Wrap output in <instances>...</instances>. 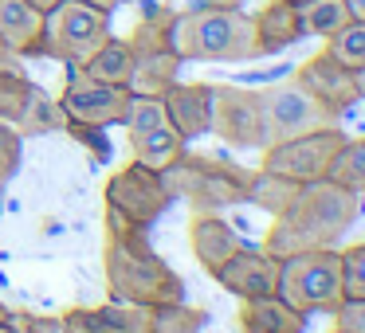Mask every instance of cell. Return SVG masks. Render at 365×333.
<instances>
[{
    "label": "cell",
    "mask_w": 365,
    "mask_h": 333,
    "mask_svg": "<svg viewBox=\"0 0 365 333\" xmlns=\"http://www.w3.org/2000/svg\"><path fill=\"white\" fill-rule=\"evenodd\" d=\"M357 212H361V196L349 192L346 184L330 181V176L299 184L294 200L263 231V251L275 255V259H287V255L334 247L349 231Z\"/></svg>",
    "instance_id": "cell-1"
},
{
    "label": "cell",
    "mask_w": 365,
    "mask_h": 333,
    "mask_svg": "<svg viewBox=\"0 0 365 333\" xmlns=\"http://www.w3.org/2000/svg\"><path fill=\"white\" fill-rule=\"evenodd\" d=\"M106 298L126 306H161L185 302V282L150 243V228L106 220V251H103Z\"/></svg>",
    "instance_id": "cell-2"
},
{
    "label": "cell",
    "mask_w": 365,
    "mask_h": 333,
    "mask_svg": "<svg viewBox=\"0 0 365 333\" xmlns=\"http://www.w3.org/2000/svg\"><path fill=\"white\" fill-rule=\"evenodd\" d=\"M173 51L181 63H244L255 59V24L244 9L197 4L189 12H177Z\"/></svg>",
    "instance_id": "cell-3"
},
{
    "label": "cell",
    "mask_w": 365,
    "mask_h": 333,
    "mask_svg": "<svg viewBox=\"0 0 365 333\" xmlns=\"http://www.w3.org/2000/svg\"><path fill=\"white\" fill-rule=\"evenodd\" d=\"M255 169H244L228 157H212V153H189L177 161L173 169L161 173L165 192L173 200H189L192 216L197 212H220L232 204H247V184H252Z\"/></svg>",
    "instance_id": "cell-4"
},
{
    "label": "cell",
    "mask_w": 365,
    "mask_h": 333,
    "mask_svg": "<svg viewBox=\"0 0 365 333\" xmlns=\"http://www.w3.org/2000/svg\"><path fill=\"white\" fill-rule=\"evenodd\" d=\"M275 294L291 302L299 314H334L341 306V255L338 247L302 251L279 259V286Z\"/></svg>",
    "instance_id": "cell-5"
},
{
    "label": "cell",
    "mask_w": 365,
    "mask_h": 333,
    "mask_svg": "<svg viewBox=\"0 0 365 333\" xmlns=\"http://www.w3.org/2000/svg\"><path fill=\"white\" fill-rule=\"evenodd\" d=\"M103 40H110V12L83 4V0H63L43 16L40 56L79 67L91 59L95 48H103Z\"/></svg>",
    "instance_id": "cell-6"
},
{
    "label": "cell",
    "mask_w": 365,
    "mask_h": 333,
    "mask_svg": "<svg viewBox=\"0 0 365 333\" xmlns=\"http://www.w3.org/2000/svg\"><path fill=\"white\" fill-rule=\"evenodd\" d=\"M346 130L338 126H322V130H310V134L299 137H287V142L275 145H263V161L259 169L263 173H279L294 184H310V181H322L330 176V165L338 157L341 142H346Z\"/></svg>",
    "instance_id": "cell-7"
},
{
    "label": "cell",
    "mask_w": 365,
    "mask_h": 333,
    "mask_svg": "<svg viewBox=\"0 0 365 333\" xmlns=\"http://www.w3.org/2000/svg\"><path fill=\"white\" fill-rule=\"evenodd\" d=\"M173 196L165 192L161 173L130 161L126 169L106 181V220L110 223H134V228H153L165 216Z\"/></svg>",
    "instance_id": "cell-8"
},
{
    "label": "cell",
    "mask_w": 365,
    "mask_h": 333,
    "mask_svg": "<svg viewBox=\"0 0 365 333\" xmlns=\"http://www.w3.org/2000/svg\"><path fill=\"white\" fill-rule=\"evenodd\" d=\"M259 114H263V145L287 142V137L310 134V130H322V126H338V114H330L318 98H310L294 79L263 87Z\"/></svg>",
    "instance_id": "cell-9"
},
{
    "label": "cell",
    "mask_w": 365,
    "mask_h": 333,
    "mask_svg": "<svg viewBox=\"0 0 365 333\" xmlns=\"http://www.w3.org/2000/svg\"><path fill=\"white\" fill-rule=\"evenodd\" d=\"M208 134H216L232 149H263V114H259V90L224 83L212 87L208 102Z\"/></svg>",
    "instance_id": "cell-10"
},
{
    "label": "cell",
    "mask_w": 365,
    "mask_h": 333,
    "mask_svg": "<svg viewBox=\"0 0 365 333\" xmlns=\"http://www.w3.org/2000/svg\"><path fill=\"white\" fill-rule=\"evenodd\" d=\"M130 90L114 87V83H98L87 79L79 67H67V87L63 95L56 98L59 110H63L67 126H118L122 122V106H126Z\"/></svg>",
    "instance_id": "cell-11"
},
{
    "label": "cell",
    "mask_w": 365,
    "mask_h": 333,
    "mask_svg": "<svg viewBox=\"0 0 365 333\" xmlns=\"http://www.w3.org/2000/svg\"><path fill=\"white\" fill-rule=\"evenodd\" d=\"M291 79L299 83L310 98H318L330 114H338V118L346 110H354V102L361 98L357 95V75L346 71V67H341L338 59H330L326 51H318V56H310L307 63H299Z\"/></svg>",
    "instance_id": "cell-12"
},
{
    "label": "cell",
    "mask_w": 365,
    "mask_h": 333,
    "mask_svg": "<svg viewBox=\"0 0 365 333\" xmlns=\"http://www.w3.org/2000/svg\"><path fill=\"white\" fill-rule=\"evenodd\" d=\"M212 278L224 286L228 294L244 298H263V294H275L279 286V259L267 255L263 247H240L232 259H224L220 267L212 270Z\"/></svg>",
    "instance_id": "cell-13"
},
{
    "label": "cell",
    "mask_w": 365,
    "mask_h": 333,
    "mask_svg": "<svg viewBox=\"0 0 365 333\" xmlns=\"http://www.w3.org/2000/svg\"><path fill=\"white\" fill-rule=\"evenodd\" d=\"M165 114L169 126L185 137V142H200L208 134V102H212V87L208 83H169L165 95Z\"/></svg>",
    "instance_id": "cell-14"
},
{
    "label": "cell",
    "mask_w": 365,
    "mask_h": 333,
    "mask_svg": "<svg viewBox=\"0 0 365 333\" xmlns=\"http://www.w3.org/2000/svg\"><path fill=\"white\" fill-rule=\"evenodd\" d=\"M252 24H255V56H279L307 36L294 0H267L259 16H252Z\"/></svg>",
    "instance_id": "cell-15"
},
{
    "label": "cell",
    "mask_w": 365,
    "mask_h": 333,
    "mask_svg": "<svg viewBox=\"0 0 365 333\" xmlns=\"http://www.w3.org/2000/svg\"><path fill=\"white\" fill-rule=\"evenodd\" d=\"M63 333H142L145 310L126 302H103V306H75L63 317Z\"/></svg>",
    "instance_id": "cell-16"
},
{
    "label": "cell",
    "mask_w": 365,
    "mask_h": 333,
    "mask_svg": "<svg viewBox=\"0 0 365 333\" xmlns=\"http://www.w3.org/2000/svg\"><path fill=\"white\" fill-rule=\"evenodd\" d=\"M189 243H192L197 263L212 275L224 259H232V255L244 247V239H240V231L232 228L228 220H220L216 212H197L189 223Z\"/></svg>",
    "instance_id": "cell-17"
},
{
    "label": "cell",
    "mask_w": 365,
    "mask_h": 333,
    "mask_svg": "<svg viewBox=\"0 0 365 333\" xmlns=\"http://www.w3.org/2000/svg\"><path fill=\"white\" fill-rule=\"evenodd\" d=\"M43 40V12H36L28 0H0V51L12 56H40Z\"/></svg>",
    "instance_id": "cell-18"
},
{
    "label": "cell",
    "mask_w": 365,
    "mask_h": 333,
    "mask_svg": "<svg viewBox=\"0 0 365 333\" xmlns=\"http://www.w3.org/2000/svg\"><path fill=\"white\" fill-rule=\"evenodd\" d=\"M240 329L244 333H307V314L283 302L279 294L240 302Z\"/></svg>",
    "instance_id": "cell-19"
},
{
    "label": "cell",
    "mask_w": 365,
    "mask_h": 333,
    "mask_svg": "<svg viewBox=\"0 0 365 333\" xmlns=\"http://www.w3.org/2000/svg\"><path fill=\"white\" fill-rule=\"evenodd\" d=\"M138 20L130 28L126 43L134 56H145V51H173V20L177 9H169L165 0H142L138 4Z\"/></svg>",
    "instance_id": "cell-20"
},
{
    "label": "cell",
    "mask_w": 365,
    "mask_h": 333,
    "mask_svg": "<svg viewBox=\"0 0 365 333\" xmlns=\"http://www.w3.org/2000/svg\"><path fill=\"white\" fill-rule=\"evenodd\" d=\"M181 71V56L177 51H145V56H134V67H130L126 90L130 95H165V87L177 79Z\"/></svg>",
    "instance_id": "cell-21"
},
{
    "label": "cell",
    "mask_w": 365,
    "mask_h": 333,
    "mask_svg": "<svg viewBox=\"0 0 365 333\" xmlns=\"http://www.w3.org/2000/svg\"><path fill=\"white\" fill-rule=\"evenodd\" d=\"M12 130L20 137H43V134H56V130H67V122H63V110H59L56 98H48V90L40 83H32V90H28Z\"/></svg>",
    "instance_id": "cell-22"
},
{
    "label": "cell",
    "mask_w": 365,
    "mask_h": 333,
    "mask_svg": "<svg viewBox=\"0 0 365 333\" xmlns=\"http://www.w3.org/2000/svg\"><path fill=\"white\" fill-rule=\"evenodd\" d=\"M130 67H134V51H130V43H126V40H118V36H110V40H103V48L91 51L87 63H79V71L87 75V79L114 83V87H126Z\"/></svg>",
    "instance_id": "cell-23"
},
{
    "label": "cell",
    "mask_w": 365,
    "mask_h": 333,
    "mask_svg": "<svg viewBox=\"0 0 365 333\" xmlns=\"http://www.w3.org/2000/svg\"><path fill=\"white\" fill-rule=\"evenodd\" d=\"M185 149H189V142H185L173 126H161V130H153V134L134 137V161L145 169H153V173L173 169L177 161L185 157Z\"/></svg>",
    "instance_id": "cell-24"
},
{
    "label": "cell",
    "mask_w": 365,
    "mask_h": 333,
    "mask_svg": "<svg viewBox=\"0 0 365 333\" xmlns=\"http://www.w3.org/2000/svg\"><path fill=\"white\" fill-rule=\"evenodd\" d=\"M205 317V310L189 306V302H161V306L145 310L142 333H200Z\"/></svg>",
    "instance_id": "cell-25"
},
{
    "label": "cell",
    "mask_w": 365,
    "mask_h": 333,
    "mask_svg": "<svg viewBox=\"0 0 365 333\" xmlns=\"http://www.w3.org/2000/svg\"><path fill=\"white\" fill-rule=\"evenodd\" d=\"M28 90H32V79H28L20 56L12 51H0V122H16L20 106H24Z\"/></svg>",
    "instance_id": "cell-26"
},
{
    "label": "cell",
    "mask_w": 365,
    "mask_h": 333,
    "mask_svg": "<svg viewBox=\"0 0 365 333\" xmlns=\"http://www.w3.org/2000/svg\"><path fill=\"white\" fill-rule=\"evenodd\" d=\"M122 130L130 134V142L142 134H153V130L169 126V114H165V102L158 95H130L126 106H122Z\"/></svg>",
    "instance_id": "cell-27"
},
{
    "label": "cell",
    "mask_w": 365,
    "mask_h": 333,
    "mask_svg": "<svg viewBox=\"0 0 365 333\" xmlns=\"http://www.w3.org/2000/svg\"><path fill=\"white\" fill-rule=\"evenodd\" d=\"M294 192H299V184H294V181H287V176H279V173H263V169H255L252 184H247V204L263 208V212H271V216H279L294 200Z\"/></svg>",
    "instance_id": "cell-28"
},
{
    "label": "cell",
    "mask_w": 365,
    "mask_h": 333,
    "mask_svg": "<svg viewBox=\"0 0 365 333\" xmlns=\"http://www.w3.org/2000/svg\"><path fill=\"white\" fill-rule=\"evenodd\" d=\"M299 16H302V32H307V36H318V40H330L338 28L349 24L346 0H302V4H299Z\"/></svg>",
    "instance_id": "cell-29"
},
{
    "label": "cell",
    "mask_w": 365,
    "mask_h": 333,
    "mask_svg": "<svg viewBox=\"0 0 365 333\" xmlns=\"http://www.w3.org/2000/svg\"><path fill=\"white\" fill-rule=\"evenodd\" d=\"M330 181L346 184L349 192L365 196V134L361 137H346L330 165Z\"/></svg>",
    "instance_id": "cell-30"
},
{
    "label": "cell",
    "mask_w": 365,
    "mask_h": 333,
    "mask_svg": "<svg viewBox=\"0 0 365 333\" xmlns=\"http://www.w3.org/2000/svg\"><path fill=\"white\" fill-rule=\"evenodd\" d=\"M322 43H326V56L338 59L346 71H354V75L365 71V24L361 20H349L346 28H338V32Z\"/></svg>",
    "instance_id": "cell-31"
},
{
    "label": "cell",
    "mask_w": 365,
    "mask_h": 333,
    "mask_svg": "<svg viewBox=\"0 0 365 333\" xmlns=\"http://www.w3.org/2000/svg\"><path fill=\"white\" fill-rule=\"evenodd\" d=\"M341 255V294L365 298V243H349Z\"/></svg>",
    "instance_id": "cell-32"
},
{
    "label": "cell",
    "mask_w": 365,
    "mask_h": 333,
    "mask_svg": "<svg viewBox=\"0 0 365 333\" xmlns=\"http://www.w3.org/2000/svg\"><path fill=\"white\" fill-rule=\"evenodd\" d=\"M20 153H24V137H20L9 122H0V200H4L9 181L20 169Z\"/></svg>",
    "instance_id": "cell-33"
},
{
    "label": "cell",
    "mask_w": 365,
    "mask_h": 333,
    "mask_svg": "<svg viewBox=\"0 0 365 333\" xmlns=\"http://www.w3.org/2000/svg\"><path fill=\"white\" fill-rule=\"evenodd\" d=\"M334 329L365 333V298H341V306L334 310Z\"/></svg>",
    "instance_id": "cell-34"
},
{
    "label": "cell",
    "mask_w": 365,
    "mask_h": 333,
    "mask_svg": "<svg viewBox=\"0 0 365 333\" xmlns=\"http://www.w3.org/2000/svg\"><path fill=\"white\" fill-rule=\"evenodd\" d=\"M67 134L79 137V142L87 145V153H91L95 161H110V157H114V145L106 142V134H103L98 126H67Z\"/></svg>",
    "instance_id": "cell-35"
},
{
    "label": "cell",
    "mask_w": 365,
    "mask_h": 333,
    "mask_svg": "<svg viewBox=\"0 0 365 333\" xmlns=\"http://www.w3.org/2000/svg\"><path fill=\"white\" fill-rule=\"evenodd\" d=\"M16 333H63L59 317H36V314H12Z\"/></svg>",
    "instance_id": "cell-36"
},
{
    "label": "cell",
    "mask_w": 365,
    "mask_h": 333,
    "mask_svg": "<svg viewBox=\"0 0 365 333\" xmlns=\"http://www.w3.org/2000/svg\"><path fill=\"white\" fill-rule=\"evenodd\" d=\"M346 9H349V20H361L365 24V0H346Z\"/></svg>",
    "instance_id": "cell-37"
},
{
    "label": "cell",
    "mask_w": 365,
    "mask_h": 333,
    "mask_svg": "<svg viewBox=\"0 0 365 333\" xmlns=\"http://www.w3.org/2000/svg\"><path fill=\"white\" fill-rule=\"evenodd\" d=\"M197 4H208V9H244V0H197Z\"/></svg>",
    "instance_id": "cell-38"
},
{
    "label": "cell",
    "mask_w": 365,
    "mask_h": 333,
    "mask_svg": "<svg viewBox=\"0 0 365 333\" xmlns=\"http://www.w3.org/2000/svg\"><path fill=\"white\" fill-rule=\"evenodd\" d=\"M28 4H32L36 12H43V16H48V12L56 9V4H63V0H28Z\"/></svg>",
    "instance_id": "cell-39"
},
{
    "label": "cell",
    "mask_w": 365,
    "mask_h": 333,
    "mask_svg": "<svg viewBox=\"0 0 365 333\" xmlns=\"http://www.w3.org/2000/svg\"><path fill=\"white\" fill-rule=\"evenodd\" d=\"M83 4H95V9H103V12H114V9H118V0H83Z\"/></svg>",
    "instance_id": "cell-40"
},
{
    "label": "cell",
    "mask_w": 365,
    "mask_h": 333,
    "mask_svg": "<svg viewBox=\"0 0 365 333\" xmlns=\"http://www.w3.org/2000/svg\"><path fill=\"white\" fill-rule=\"evenodd\" d=\"M0 333H16V322H12V314L4 317V322H0Z\"/></svg>",
    "instance_id": "cell-41"
},
{
    "label": "cell",
    "mask_w": 365,
    "mask_h": 333,
    "mask_svg": "<svg viewBox=\"0 0 365 333\" xmlns=\"http://www.w3.org/2000/svg\"><path fill=\"white\" fill-rule=\"evenodd\" d=\"M357 95L365 98V71H357Z\"/></svg>",
    "instance_id": "cell-42"
},
{
    "label": "cell",
    "mask_w": 365,
    "mask_h": 333,
    "mask_svg": "<svg viewBox=\"0 0 365 333\" xmlns=\"http://www.w3.org/2000/svg\"><path fill=\"white\" fill-rule=\"evenodd\" d=\"M4 317H9V306H4V302H0V322H4Z\"/></svg>",
    "instance_id": "cell-43"
},
{
    "label": "cell",
    "mask_w": 365,
    "mask_h": 333,
    "mask_svg": "<svg viewBox=\"0 0 365 333\" xmlns=\"http://www.w3.org/2000/svg\"><path fill=\"white\" fill-rule=\"evenodd\" d=\"M118 4H142V0H118Z\"/></svg>",
    "instance_id": "cell-44"
},
{
    "label": "cell",
    "mask_w": 365,
    "mask_h": 333,
    "mask_svg": "<svg viewBox=\"0 0 365 333\" xmlns=\"http://www.w3.org/2000/svg\"><path fill=\"white\" fill-rule=\"evenodd\" d=\"M0 212H4V204H0Z\"/></svg>",
    "instance_id": "cell-45"
},
{
    "label": "cell",
    "mask_w": 365,
    "mask_h": 333,
    "mask_svg": "<svg viewBox=\"0 0 365 333\" xmlns=\"http://www.w3.org/2000/svg\"><path fill=\"white\" fill-rule=\"evenodd\" d=\"M294 4H302V0H294Z\"/></svg>",
    "instance_id": "cell-46"
},
{
    "label": "cell",
    "mask_w": 365,
    "mask_h": 333,
    "mask_svg": "<svg viewBox=\"0 0 365 333\" xmlns=\"http://www.w3.org/2000/svg\"><path fill=\"white\" fill-rule=\"evenodd\" d=\"M334 333H341V329H334Z\"/></svg>",
    "instance_id": "cell-47"
}]
</instances>
